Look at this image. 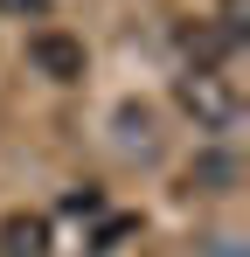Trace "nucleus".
Here are the masks:
<instances>
[{
  "label": "nucleus",
  "mask_w": 250,
  "mask_h": 257,
  "mask_svg": "<svg viewBox=\"0 0 250 257\" xmlns=\"http://www.w3.org/2000/svg\"><path fill=\"white\" fill-rule=\"evenodd\" d=\"M174 97H181V111L202 132H229L243 118V90H236L229 70H181V77H174Z\"/></svg>",
  "instance_id": "1"
},
{
  "label": "nucleus",
  "mask_w": 250,
  "mask_h": 257,
  "mask_svg": "<svg viewBox=\"0 0 250 257\" xmlns=\"http://www.w3.org/2000/svg\"><path fill=\"white\" fill-rule=\"evenodd\" d=\"M28 63H35L49 84H77L83 77V42L63 35V28H35V35H28Z\"/></svg>",
  "instance_id": "2"
},
{
  "label": "nucleus",
  "mask_w": 250,
  "mask_h": 257,
  "mask_svg": "<svg viewBox=\"0 0 250 257\" xmlns=\"http://www.w3.org/2000/svg\"><path fill=\"white\" fill-rule=\"evenodd\" d=\"M0 257H49V215L14 209L0 222Z\"/></svg>",
  "instance_id": "3"
},
{
  "label": "nucleus",
  "mask_w": 250,
  "mask_h": 257,
  "mask_svg": "<svg viewBox=\"0 0 250 257\" xmlns=\"http://www.w3.org/2000/svg\"><path fill=\"white\" fill-rule=\"evenodd\" d=\"M236 188V153H202L188 167V195H229Z\"/></svg>",
  "instance_id": "4"
},
{
  "label": "nucleus",
  "mask_w": 250,
  "mask_h": 257,
  "mask_svg": "<svg viewBox=\"0 0 250 257\" xmlns=\"http://www.w3.org/2000/svg\"><path fill=\"white\" fill-rule=\"evenodd\" d=\"M215 28H222L229 42L243 49V35H250V0H222V14H215Z\"/></svg>",
  "instance_id": "5"
},
{
  "label": "nucleus",
  "mask_w": 250,
  "mask_h": 257,
  "mask_svg": "<svg viewBox=\"0 0 250 257\" xmlns=\"http://www.w3.org/2000/svg\"><path fill=\"white\" fill-rule=\"evenodd\" d=\"M118 125H125V146L153 153V118H146V111H132V104H125V111H118Z\"/></svg>",
  "instance_id": "6"
},
{
  "label": "nucleus",
  "mask_w": 250,
  "mask_h": 257,
  "mask_svg": "<svg viewBox=\"0 0 250 257\" xmlns=\"http://www.w3.org/2000/svg\"><path fill=\"white\" fill-rule=\"evenodd\" d=\"M63 209H70V215H104V188H70Z\"/></svg>",
  "instance_id": "7"
},
{
  "label": "nucleus",
  "mask_w": 250,
  "mask_h": 257,
  "mask_svg": "<svg viewBox=\"0 0 250 257\" xmlns=\"http://www.w3.org/2000/svg\"><path fill=\"white\" fill-rule=\"evenodd\" d=\"M132 229H139V215H111V222L97 229V250H118V243L132 236Z\"/></svg>",
  "instance_id": "8"
},
{
  "label": "nucleus",
  "mask_w": 250,
  "mask_h": 257,
  "mask_svg": "<svg viewBox=\"0 0 250 257\" xmlns=\"http://www.w3.org/2000/svg\"><path fill=\"white\" fill-rule=\"evenodd\" d=\"M0 14H14V21H42L49 0H0Z\"/></svg>",
  "instance_id": "9"
}]
</instances>
